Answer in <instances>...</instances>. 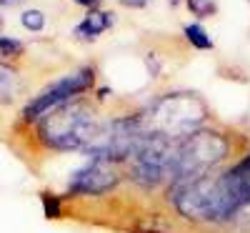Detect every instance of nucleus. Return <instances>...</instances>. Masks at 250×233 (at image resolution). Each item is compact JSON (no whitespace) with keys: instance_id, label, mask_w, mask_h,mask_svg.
Here are the masks:
<instances>
[{"instance_id":"1a4fd4ad","label":"nucleus","mask_w":250,"mask_h":233,"mask_svg":"<svg viewBox=\"0 0 250 233\" xmlns=\"http://www.w3.org/2000/svg\"><path fill=\"white\" fill-rule=\"evenodd\" d=\"M113 25V15L110 13H103V10H90L85 15V20L75 28V35L83 38V40H93L98 38L100 33H105L108 28Z\"/></svg>"},{"instance_id":"4468645a","label":"nucleus","mask_w":250,"mask_h":233,"mask_svg":"<svg viewBox=\"0 0 250 233\" xmlns=\"http://www.w3.org/2000/svg\"><path fill=\"white\" fill-rule=\"evenodd\" d=\"M23 25H25L28 30H33V33L43 30V28H45V15L40 13V10H35V8H30V10L23 13Z\"/></svg>"},{"instance_id":"423d86ee","label":"nucleus","mask_w":250,"mask_h":233,"mask_svg":"<svg viewBox=\"0 0 250 233\" xmlns=\"http://www.w3.org/2000/svg\"><path fill=\"white\" fill-rule=\"evenodd\" d=\"M220 201H223V223H230L243 208L250 206V156L240 158L223 176H218Z\"/></svg>"},{"instance_id":"f3484780","label":"nucleus","mask_w":250,"mask_h":233,"mask_svg":"<svg viewBox=\"0 0 250 233\" xmlns=\"http://www.w3.org/2000/svg\"><path fill=\"white\" fill-rule=\"evenodd\" d=\"M78 5H83V8H88V10H98V5H100V0H75Z\"/></svg>"},{"instance_id":"0eeeda50","label":"nucleus","mask_w":250,"mask_h":233,"mask_svg":"<svg viewBox=\"0 0 250 233\" xmlns=\"http://www.w3.org/2000/svg\"><path fill=\"white\" fill-rule=\"evenodd\" d=\"M93 80H95L93 68H80V70H75L73 75L58 80L53 88H48L45 93H40V95L28 105V108H25V118H28V120H35V118H40V116L50 113L53 108H58V105L73 100L78 93H83L85 88H90Z\"/></svg>"},{"instance_id":"f03ea898","label":"nucleus","mask_w":250,"mask_h":233,"mask_svg":"<svg viewBox=\"0 0 250 233\" xmlns=\"http://www.w3.org/2000/svg\"><path fill=\"white\" fill-rule=\"evenodd\" d=\"M205 118H208L205 105L190 93L165 95L143 116L145 128H148L150 136H160L175 143L200 131Z\"/></svg>"},{"instance_id":"f257e3e1","label":"nucleus","mask_w":250,"mask_h":233,"mask_svg":"<svg viewBox=\"0 0 250 233\" xmlns=\"http://www.w3.org/2000/svg\"><path fill=\"white\" fill-rule=\"evenodd\" d=\"M43 140L60 151H85L93 158L103 156L110 140V123H103L80 100H68L45 113L40 123Z\"/></svg>"},{"instance_id":"dca6fc26","label":"nucleus","mask_w":250,"mask_h":233,"mask_svg":"<svg viewBox=\"0 0 250 233\" xmlns=\"http://www.w3.org/2000/svg\"><path fill=\"white\" fill-rule=\"evenodd\" d=\"M125 8H148L153 0H120Z\"/></svg>"},{"instance_id":"f8f14e48","label":"nucleus","mask_w":250,"mask_h":233,"mask_svg":"<svg viewBox=\"0 0 250 233\" xmlns=\"http://www.w3.org/2000/svg\"><path fill=\"white\" fill-rule=\"evenodd\" d=\"M23 53V43L18 38H0V60H13Z\"/></svg>"},{"instance_id":"9b49d317","label":"nucleus","mask_w":250,"mask_h":233,"mask_svg":"<svg viewBox=\"0 0 250 233\" xmlns=\"http://www.w3.org/2000/svg\"><path fill=\"white\" fill-rule=\"evenodd\" d=\"M185 5L195 18H208V15H213L218 10L215 0H185Z\"/></svg>"},{"instance_id":"20e7f679","label":"nucleus","mask_w":250,"mask_h":233,"mask_svg":"<svg viewBox=\"0 0 250 233\" xmlns=\"http://www.w3.org/2000/svg\"><path fill=\"white\" fill-rule=\"evenodd\" d=\"M180 143V140H178ZM178 143L150 136L133 158V178L140 188H158L163 183H173L178 176Z\"/></svg>"},{"instance_id":"7ed1b4c3","label":"nucleus","mask_w":250,"mask_h":233,"mask_svg":"<svg viewBox=\"0 0 250 233\" xmlns=\"http://www.w3.org/2000/svg\"><path fill=\"white\" fill-rule=\"evenodd\" d=\"M170 203L188 221L223 223V201L218 176H198L170 183Z\"/></svg>"},{"instance_id":"39448f33","label":"nucleus","mask_w":250,"mask_h":233,"mask_svg":"<svg viewBox=\"0 0 250 233\" xmlns=\"http://www.w3.org/2000/svg\"><path fill=\"white\" fill-rule=\"evenodd\" d=\"M225 156H228L225 136L200 128L193 136H188L185 140L178 143V176H175V181L208 176L210 168L218 165Z\"/></svg>"},{"instance_id":"ddd939ff","label":"nucleus","mask_w":250,"mask_h":233,"mask_svg":"<svg viewBox=\"0 0 250 233\" xmlns=\"http://www.w3.org/2000/svg\"><path fill=\"white\" fill-rule=\"evenodd\" d=\"M15 93V75L10 68L0 66V100H8Z\"/></svg>"},{"instance_id":"a211bd4d","label":"nucleus","mask_w":250,"mask_h":233,"mask_svg":"<svg viewBox=\"0 0 250 233\" xmlns=\"http://www.w3.org/2000/svg\"><path fill=\"white\" fill-rule=\"evenodd\" d=\"M0 25H3V20H0Z\"/></svg>"},{"instance_id":"6e6552de","label":"nucleus","mask_w":250,"mask_h":233,"mask_svg":"<svg viewBox=\"0 0 250 233\" xmlns=\"http://www.w3.org/2000/svg\"><path fill=\"white\" fill-rule=\"evenodd\" d=\"M118 181H120V176L115 171V163L95 156L88 165H83L80 171L73 173L68 193H73V196H103L108 190H113L118 186Z\"/></svg>"},{"instance_id":"9d476101","label":"nucleus","mask_w":250,"mask_h":233,"mask_svg":"<svg viewBox=\"0 0 250 233\" xmlns=\"http://www.w3.org/2000/svg\"><path fill=\"white\" fill-rule=\"evenodd\" d=\"M185 38L190 40V46L198 50H210L213 48V38L205 33V28L200 23H188L185 25Z\"/></svg>"},{"instance_id":"2eb2a0df","label":"nucleus","mask_w":250,"mask_h":233,"mask_svg":"<svg viewBox=\"0 0 250 233\" xmlns=\"http://www.w3.org/2000/svg\"><path fill=\"white\" fill-rule=\"evenodd\" d=\"M43 201H45V216H48V218H58V216H60V210H58V203H60V201H58L55 196H48V193L43 196Z\"/></svg>"}]
</instances>
